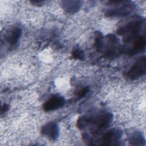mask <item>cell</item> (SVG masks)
<instances>
[{"label": "cell", "instance_id": "obj_3", "mask_svg": "<svg viewBox=\"0 0 146 146\" xmlns=\"http://www.w3.org/2000/svg\"><path fill=\"white\" fill-rule=\"evenodd\" d=\"M108 6L105 11V15L108 17H125L129 15L135 7L132 2L127 1H110Z\"/></svg>", "mask_w": 146, "mask_h": 146}, {"label": "cell", "instance_id": "obj_5", "mask_svg": "<svg viewBox=\"0 0 146 146\" xmlns=\"http://www.w3.org/2000/svg\"><path fill=\"white\" fill-rule=\"evenodd\" d=\"M146 63L145 56L136 60L127 72V77L130 79H138L145 74Z\"/></svg>", "mask_w": 146, "mask_h": 146}, {"label": "cell", "instance_id": "obj_10", "mask_svg": "<svg viewBox=\"0 0 146 146\" xmlns=\"http://www.w3.org/2000/svg\"><path fill=\"white\" fill-rule=\"evenodd\" d=\"M22 34V30L19 27L12 29L6 35V42L10 45L14 46L17 43Z\"/></svg>", "mask_w": 146, "mask_h": 146}, {"label": "cell", "instance_id": "obj_16", "mask_svg": "<svg viewBox=\"0 0 146 146\" xmlns=\"http://www.w3.org/2000/svg\"><path fill=\"white\" fill-rule=\"evenodd\" d=\"M8 109V106L7 104H4L2 107V108H1V113L3 114V113H5Z\"/></svg>", "mask_w": 146, "mask_h": 146}, {"label": "cell", "instance_id": "obj_1", "mask_svg": "<svg viewBox=\"0 0 146 146\" xmlns=\"http://www.w3.org/2000/svg\"><path fill=\"white\" fill-rule=\"evenodd\" d=\"M113 116L110 112H102L95 116H83L78 119L77 127L84 129L88 126L91 127V131L96 133L107 127L112 120Z\"/></svg>", "mask_w": 146, "mask_h": 146}, {"label": "cell", "instance_id": "obj_14", "mask_svg": "<svg viewBox=\"0 0 146 146\" xmlns=\"http://www.w3.org/2000/svg\"><path fill=\"white\" fill-rule=\"evenodd\" d=\"M72 58L78 60H84L85 58V54L84 51L79 48H75L71 54Z\"/></svg>", "mask_w": 146, "mask_h": 146}, {"label": "cell", "instance_id": "obj_2", "mask_svg": "<svg viewBox=\"0 0 146 146\" xmlns=\"http://www.w3.org/2000/svg\"><path fill=\"white\" fill-rule=\"evenodd\" d=\"M143 23V20L139 17L136 16L128 18L118 27L117 33L123 36L124 41L127 43L140 35Z\"/></svg>", "mask_w": 146, "mask_h": 146}, {"label": "cell", "instance_id": "obj_15", "mask_svg": "<svg viewBox=\"0 0 146 146\" xmlns=\"http://www.w3.org/2000/svg\"><path fill=\"white\" fill-rule=\"evenodd\" d=\"M89 91V88L88 87H83V88L80 89L76 93V96L78 98H83Z\"/></svg>", "mask_w": 146, "mask_h": 146}, {"label": "cell", "instance_id": "obj_12", "mask_svg": "<svg viewBox=\"0 0 146 146\" xmlns=\"http://www.w3.org/2000/svg\"><path fill=\"white\" fill-rule=\"evenodd\" d=\"M129 141L131 145H141L144 144L145 140L142 134L139 132H132L128 137Z\"/></svg>", "mask_w": 146, "mask_h": 146}, {"label": "cell", "instance_id": "obj_13", "mask_svg": "<svg viewBox=\"0 0 146 146\" xmlns=\"http://www.w3.org/2000/svg\"><path fill=\"white\" fill-rule=\"evenodd\" d=\"M104 37L100 31H95L94 45L96 50L99 52H102L103 46Z\"/></svg>", "mask_w": 146, "mask_h": 146}, {"label": "cell", "instance_id": "obj_8", "mask_svg": "<svg viewBox=\"0 0 146 146\" xmlns=\"http://www.w3.org/2000/svg\"><path fill=\"white\" fill-rule=\"evenodd\" d=\"M66 100L60 95H54L44 103L43 108L46 111H51L58 110L64 106Z\"/></svg>", "mask_w": 146, "mask_h": 146}, {"label": "cell", "instance_id": "obj_4", "mask_svg": "<svg viewBox=\"0 0 146 146\" xmlns=\"http://www.w3.org/2000/svg\"><path fill=\"white\" fill-rule=\"evenodd\" d=\"M121 51L120 43L118 38L113 34H109L104 38L102 52L108 58L114 57Z\"/></svg>", "mask_w": 146, "mask_h": 146}, {"label": "cell", "instance_id": "obj_11", "mask_svg": "<svg viewBox=\"0 0 146 146\" xmlns=\"http://www.w3.org/2000/svg\"><path fill=\"white\" fill-rule=\"evenodd\" d=\"M63 8L70 13H74L79 9L80 7V1H67L62 2Z\"/></svg>", "mask_w": 146, "mask_h": 146}, {"label": "cell", "instance_id": "obj_6", "mask_svg": "<svg viewBox=\"0 0 146 146\" xmlns=\"http://www.w3.org/2000/svg\"><path fill=\"white\" fill-rule=\"evenodd\" d=\"M127 44H130L125 51L129 55H135L144 51L145 47V38L144 35H139Z\"/></svg>", "mask_w": 146, "mask_h": 146}, {"label": "cell", "instance_id": "obj_9", "mask_svg": "<svg viewBox=\"0 0 146 146\" xmlns=\"http://www.w3.org/2000/svg\"><path fill=\"white\" fill-rule=\"evenodd\" d=\"M59 127L55 122H50L42 127L41 133L52 140H56L59 136Z\"/></svg>", "mask_w": 146, "mask_h": 146}, {"label": "cell", "instance_id": "obj_7", "mask_svg": "<svg viewBox=\"0 0 146 146\" xmlns=\"http://www.w3.org/2000/svg\"><path fill=\"white\" fill-rule=\"evenodd\" d=\"M121 136V132L116 128L111 129L105 132L99 140V145H114Z\"/></svg>", "mask_w": 146, "mask_h": 146}]
</instances>
